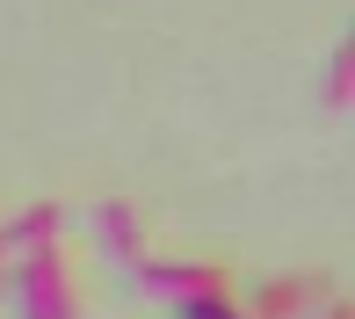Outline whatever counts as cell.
Here are the masks:
<instances>
[{
	"mask_svg": "<svg viewBox=\"0 0 355 319\" xmlns=\"http://www.w3.org/2000/svg\"><path fill=\"white\" fill-rule=\"evenodd\" d=\"M15 312H22V319H73L66 268H58L51 247H29L22 254V268H15Z\"/></svg>",
	"mask_w": 355,
	"mask_h": 319,
	"instance_id": "6da1fadb",
	"label": "cell"
},
{
	"mask_svg": "<svg viewBox=\"0 0 355 319\" xmlns=\"http://www.w3.org/2000/svg\"><path fill=\"white\" fill-rule=\"evenodd\" d=\"M131 283H145V291H182V298H203L211 291V268H159V261H138L131 268Z\"/></svg>",
	"mask_w": 355,
	"mask_h": 319,
	"instance_id": "7a4b0ae2",
	"label": "cell"
},
{
	"mask_svg": "<svg viewBox=\"0 0 355 319\" xmlns=\"http://www.w3.org/2000/svg\"><path fill=\"white\" fill-rule=\"evenodd\" d=\"M58 232V211H44V203H37V211H22V218H15V225H0V254H8V247H44V239H51Z\"/></svg>",
	"mask_w": 355,
	"mask_h": 319,
	"instance_id": "277c9868",
	"label": "cell"
},
{
	"mask_svg": "<svg viewBox=\"0 0 355 319\" xmlns=\"http://www.w3.org/2000/svg\"><path fill=\"white\" fill-rule=\"evenodd\" d=\"M182 319H239V312H225V305H218V298H211V291H203V298H189V312H182Z\"/></svg>",
	"mask_w": 355,
	"mask_h": 319,
	"instance_id": "5b68a950",
	"label": "cell"
},
{
	"mask_svg": "<svg viewBox=\"0 0 355 319\" xmlns=\"http://www.w3.org/2000/svg\"><path fill=\"white\" fill-rule=\"evenodd\" d=\"M102 239H109V254H116V268L131 276V268H138V225H131L123 203H102Z\"/></svg>",
	"mask_w": 355,
	"mask_h": 319,
	"instance_id": "3957f363",
	"label": "cell"
},
{
	"mask_svg": "<svg viewBox=\"0 0 355 319\" xmlns=\"http://www.w3.org/2000/svg\"><path fill=\"white\" fill-rule=\"evenodd\" d=\"M319 319H341V312H319Z\"/></svg>",
	"mask_w": 355,
	"mask_h": 319,
	"instance_id": "8992f818",
	"label": "cell"
}]
</instances>
